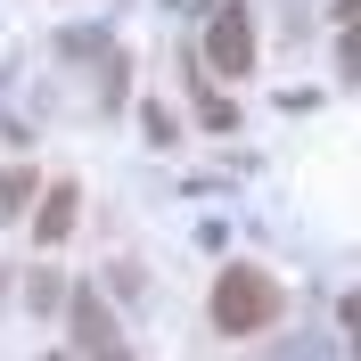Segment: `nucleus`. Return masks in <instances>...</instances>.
Wrapping results in <instances>:
<instances>
[{
	"mask_svg": "<svg viewBox=\"0 0 361 361\" xmlns=\"http://www.w3.org/2000/svg\"><path fill=\"white\" fill-rule=\"evenodd\" d=\"M279 279H271L263 263H222V279H214V329L222 337H255V329H271L279 320Z\"/></svg>",
	"mask_w": 361,
	"mask_h": 361,
	"instance_id": "1",
	"label": "nucleus"
},
{
	"mask_svg": "<svg viewBox=\"0 0 361 361\" xmlns=\"http://www.w3.org/2000/svg\"><path fill=\"white\" fill-rule=\"evenodd\" d=\"M66 329H74V353L82 361H132V345H123V329H115V312H107L99 288H74L66 295Z\"/></svg>",
	"mask_w": 361,
	"mask_h": 361,
	"instance_id": "2",
	"label": "nucleus"
},
{
	"mask_svg": "<svg viewBox=\"0 0 361 361\" xmlns=\"http://www.w3.org/2000/svg\"><path fill=\"white\" fill-rule=\"evenodd\" d=\"M255 66V25L238 0H214V17H205V74H222V82H238V74Z\"/></svg>",
	"mask_w": 361,
	"mask_h": 361,
	"instance_id": "3",
	"label": "nucleus"
},
{
	"mask_svg": "<svg viewBox=\"0 0 361 361\" xmlns=\"http://www.w3.org/2000/svg\"><path fill=\"white\" fill-rule=\"evenodd\" d=\"M74 214H82V189L74 180H58V189H42V214H33V230H42V247H58L74 230Z\"/></svg>",
	"mask_w": 361,
	"mask_h": 361,
	"instance_id": "4",
	"label": "nucleus"
},
{
	"mask_svg": "<svg viewBox=\"0 0 361 361\" xmlns=\"http://www.w3.org/2000/svg\"><path fill=\"white\" fill-rule=\"evenodd\" d=\"M255 361H337V345L312 337V329H295V337H279L271 353H255Z\"/></svg>",
	"mask_w": 361,
	"mask_h": 361,
	"instance_id": "5",
	"label": "nucleus"
},
{
	"mask_svg": "<svg viewBox=\"0 0 361 361\" xmlns=\"http://www.w3.org/2000/svg\"><path fill=\"white\" fill-rule=\"evenodd\" d=\"M25 304H33V312H58V304H66V279H58V271H33V279H25Z\"/></svg>",
	"mask_w": 361,
	"mask_h": 361,
	"instance_id": "6",
	"label": "nucleus"
},
{
	"mask_svg": "<svg viewBox=\"0 0 361 361\" xmlns=\"http://www.w3.org/2000/svg\"><path fill=\"white\" fill-rule=\"evenodd\" d=\"M25 205H33V173L17 164V173H0V222H17Z\"/></svg>",
	"mask_w": 361,
	"mask_h": 361,
	"instance_id": "7",
	"label": "nucleus"
},
{
	"mask_svg": "<svg viewBox=\"0 0 361 361\" xmlns=\"http://www.w3.org/2000/svg\"><path fill=\"white\" fill-rule=\"evenodd\" d=\"M197 123L205 132H238V107H230L222 90H197Z\"/></svg>",
	"mask_w": 361,
	"mask_h": 361,
	"instance_id": "8",
	"label": "nucleus"
},
{
	"mask_svg": "<svg viewBox=\"0 0 361 361\" xmlns=\"http://www.w3.org/2000/svg\"><path fill=\"white\" fill-rule=\"evenodd\" d=\"M140 132L157 140V148H173V107H157V99H148V107H140Z\"/></svg>",
	"mask_w": 361,
	"mask_h": 361,
	"instance_id": "9",
	"label": "nucleus"
},
{
	"mask_svg": "<svg viewBox=\"0 0 361 361\" xmlns=\"http://www.w3.org/2000/svg\"><path fill=\"white\" fill-rule=\"evenodd\" d=\"M49 361H74V353H49Z\"/></svg>",
	"mask_w": 361,
	"mask_h": 361,
	"instance_id": "10",
	"label": "nucleus"
}]
</instances>
